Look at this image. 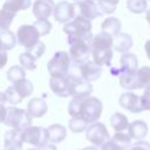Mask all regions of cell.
Returning a JSON list of instances; mask_svg holds the SVG:
<instances>
[{"instance_id":"cell-32","label":"cell","mask_w":150,"mask_h":150,"mask_svg":"<svg viewBox=\"0 0 150 150\" xmlns=\"http://www.w3.org/2000/svg\"><path fill=\"white\" fill-rule=\"evenodd\" d=\"M121 150H128L131 145V138L128 134L122 132H115V135L110 138Z\"/></svg>"},{"instance_id":"cell-13","label":"cell","mask_w":150,"mask_h":150,"mask_svg":"<svg viewBox=\"0 0 150 150\" xmlns=\"http://www.w3.org/2000/svg\"><path fill=\"white\" fill-rule=\"evenodd\" d=\"M118 103L120 105L132 112V114H138V112H142L144 109H143V105H142V100H141V96L134 94L132 91H125L123 93L120 98H118Z\"/></svg>"},{"instance_id":"cell-42","label":"cell","mask_w":150,"mask_h":150,"mask_svg":"<svg viewBox=\"0 0 150 150\" xmlns=\"http://www.w3.org/2000/svg\"><path fill=\"white\" fill-rule=\"evenodd\" d=\"M128 150H150V143L146 141H136L134 144L130 145Z\"/></svg>"},{"instance_id":"cell-44","label":"cell","mask_w":150,"mask_h":150,"mask_svg":"<svg viewBox=\"0 0 150 150\" xmlns=\"http://www.w3.org/2000/svg\"><path fill=\"white\" fill-rule=\"evenodd\" d=\"M8 61V55H7V50L1 49L0 50V69H2Z\"/></svg>"},{"instance_id":"cell-50","label":"cell","mask_w":150,"mask_h":150,"mask_svg":"<svg viewBox=\"0 0 150 150\" xmlns=\"http://www.w3.org/2000/svg\"><path fill=\"white\" fill-rule=\"evenodd\" d=\"M82 150H97V148H96V146H86V148L82 149Z\"/></svg>"},{"instance_id":"cell-25","label":"cell","mask_w":150,"mask_h":150,"mask_svg":"<svg viewBox=\"0 0 150 150\" xmlns=\"http://www.w3.org/2000/svg\"><path fill=\"white\" fill-rule=\"evenodd\" d=\"M121 27H122L121 21L115 16H109V18L104 19L101 25L102 32H105V33L110 34L111 36H115L118 33H121Z\"/></svg>"},{"instance_id":"cell-52","label":"cell","mask_w":150,"mask_h":150,"mask_svg":"<svg viewBox=\"0 0 150 150\" xmlns=\"http://www.w3.org/2000/svg\"><path fill=\"white\" fill-rule=\"evenodd\" d=\"M1 49H4V48H2V45H1V42H0V50H1Z\"/></svg>"},{"instance_id":"cell-51","label":"cell","mask_w":150,"mask_h":150,"mask_svg":"<svg viewBox=\"0 0 150 150\" xmlns=\"http://www.w3.org/2000/svg\"><path fill=\"white\" fill-rule=\"evenodd\" d=\"M28 150H41V149H39V148H30V149H28Z\"/></svg>"},{"instance_id":"cell-20","label":"cell","mask_w":150,"mask_h":150,"mask_svg":"<svg viewBox=\"0 0 150 150\" xmlns=\"http://www.w3.org/2000/svg\"><path fill=\"white\" fill-rule=\"evenodd\" d=\"M148 125L142 120H136L131 123H129L128 127V135L131 139L135 141H142L148 135Z\"/></svg>"},{"instance_id":"cell-26","label":"cell","mask_w":150,"mask_h":150,"mask_svg":"<svg viewBox=\"0 0 150 150\" xmlns=\"http://www.w3.org/2000/svg\"><path fill=\"white\" fill-rule=\"evenodd\" d=\"M110 124L116 132H122L124 130H128L129 121L128 117L122 112H114L110 116Z\"/></svg>"},{"instance_id":"cell-34","label":"cell","mask_w":150,"mask_h":150,"mask_svg":"<svg viewBox=\"0 0 150 150\" xmlns=\"http://www.w3.org/2000/svg\"><path fill=\"white\" fill-rule=\"evenodd\" d=\"M68 127L74 134H80V132L86 131V129L88 128V123L82 117L76 116V117L70 118V121L68 123Z\"/></svg>"},{"instance_id":"cell-19","label":"cell","mask_w":150,"mask_h":150,"mask_svg":"<svg viewBox=\"0 0 150 150\" xmlns=\"http://www.w3.org/2000/svg\"><path fill=\"white\" fill-rule=\"evenodd\" d=\"M23 139L21 136V131L11 129L5 134V143L4 150H22Z\"/></svg>"},{"instance_id":"cell-49","label":"cell","mask_w":150,"mask_h":150,"mask_svg":"<svg viewBox=\"0 0 150 150\" xmlns=\"http://www.w3.org/2000/svg\"><path fill=\"white\" fill-rule=\"evenodd\" d=\"M145 19H146L148 23L150 25V8H149V9H146V13H145Z\"/></svg>"},{"instance_id":"cell-17","label":"cell","mask_w":150,"mask_h":150,"mask_svg":"<svg viewBox=\"0 0 150 150\" xmlns=\"http://www.w3.org/2000/svg\"><path fill=\"white\" fill-rule=\"evenodd\" d=\"M54 0H35L33 4V14L36 19H48L54 11Z\"/></svg>"},{"instance_id":"cell-2","label":"cell","mask_w":150,"mask_h":150,"mask_svg":"<svg viewBox=\"0 0 150 150\" xmlns=\"http://www.w3.org/2000/svg\"><path fill=\"white\" fill-rule=\"evenodd\" d=\"M118 79H120L121 87L129 91L143 89L150 82V67L148 66L141 67L135 73L120 75Z\"/></svg>"},{"instance_id":"cell-24","label":"cell","mask_w":150,"mask_h":150,"mask_svg":"<svg viewBox=\"0 0 150 150\" xmlns=\"http://www.w3.org/2000/svg\"><path fill=\"white\" fill-rule=\"evenodd\" d=\"M47 132H48V141L52 142L53 144L61 143L62 141L66 139V136H67L66 127H63L62 124H52V125H49L47 128Z\"/></svg>"},{"instance_id":"cell-12","label":"cell","mask_w":150,"mask_h":150,"mask_svg":"<svg viewBox=\"0 0 150 150\" xmlns=\"http://www.w3.org/2000/svg\"><path fill=\"white\" fill-rule=\"evenodd\" d=\"M138 69V60L132 53H124L120 59V67H110V74L112 76H120L122 74H131Z\"/></svg>"},{"instance_id":"cell-10","label":"cell","mask_w":150,"mask_h":150,"mask_svg":"<svg viewBox=\"0 0 150 150\" xmlns=\"http://www.w3.org/2000/svg\"><path fill=\"white\" fill-rule=\"evenodd\" d=\"M86 138L94 144V146H101L103 143H105L110 135L108 132L107 127L101 122H94L88 125L86 129Z\"/></svg>"},{"instance_id":"cell-30","label":"cell","mask_w":150,"mask_h":150,"mask_svg":"<svg viewBox=\"0 0 150 150\" xmlns=\"http://www.w3.org/2000/svg\"><path fill=\"white\" fill-rule=\"evenodd\" d=\"M15 16H16L15 12H12L6 8H1L0 9V30L9 29Z\"/></svg>"},{"instance_id":"cell-23","label":"cell","mask_w":150,"mask_h":150,"mask_svg":"<svg viewBox=\"0 0 150 150\" xmlns=\"http://www.w3.org/2000/svg\"><path fill=\"white\" fill-rule=\"evenodd\" d=\"M114 45V36L105 32L97 33L91 41V48L93 49H110Z\"/></svg>"},{"instance_id":"cell-15","label":"cell","mask_w":150,"mask_h":150,"mask_svg":"<svg viewBox=\"0 0 150 150\" xmlns=\"http://www.w3.org/2000/svg\"><path fill=\"white\" fill-rule=\"evenodd\" d=\"M76 67H77L79 74L89 82H94L98 80L100 76L102 75V67L97 66L93 60H88L81 64H76Z\"/></svg>"},{"instance_id":"cell-33","label":"cell","mask_w":150,"mask_h":150,"mask_svg":"<svg viewBox=\"0 0 150 150\" xmlns=\"http://www.w3.org/2000/svg\"><path fill=\"white\" fill-rule=\"evenodd\" d=\"M6 75H7V80L11 83H14V82L26 77V69H23L21 66H12L7 70Z\"/></svg>"},{"instance_id":"cell-8","label":"cell","mask_w":150,"mask_h":150,"mask_svg":"<svg viewBox=\"0 0 150 150\" xmlns=\"http://www.w3.org/2000/svg\"><path fill=\"white\" fill-rule=\"evenodd\" d=\"M40 33L34 25H22L16 30V42L27 50L40 41Z\"/></svg>"},{"instance_id":"cell-37","label":"cell","mask_w":150,"mask_h":150,"mask_svg":"<svg viewBox=\"0 0 150 150\" xmlns=\"http://www.w3.org/2000/svg\"><path fill=\"white\" fill-rule=\"evenodd\" d=\"M120 0H97V4L103 14H111L116 11Z\"/></svg>"},{"instance_id":"cell-1","label":"cell","mask_w":150,"mask_h":150,"mask_svg":"<svg viewBox=\"0 0 150 150\" xmlns=\"http://www.w3.org/2000/svg\"><path fill=\"white\" fill-rule=\"evenodd\" d=\"M93 38L94 35L91 33H88L86 35H79V36H68L69 56L74 63L81 64L90 60L91 52H93V48H91Z\"/></svg>"},{"instance_id":"cell-5","label":"cell","mask_w":150,"mask_h":150,"mask_svg":"<svg viewBox=\"0 0 150 150\" xmlns=\"http://www.w3.org/2000/svg\"><path fill=\"white\" fill-rule=\"evenodd\" d=\"M70 56L67 52H56L47 62V69L50 76H66L70 69Z\"/></svg>"},{"instance_id":"cell-46","label":"cell","mask_w":150,"mask_h":150,"mask_svg":"<svg viewBox=\"0 0 150 150\" xmlns=\"http://www.w3.org/2000/svg\"><path fill=\"white\" fill-rule=\"evenodd\" d=\"M144 50H145V53H146L148 59L150 60V40H148V41L145 42V45H144Z\"/></svg>"},{"instance_id":"cell-28","label":"cell","mask_w":150,"mask_h":150,"mask_svg":"<svg viewBox=\"0 0 150 150\" xmlns=\"http://www.w3.org/2000/svg\"><path fill=\"white\" fill-rule=\"evenodd\" d=\"M30 5H32V0H6L2 5V8L18 13L20 11L28 9Z\"/></svg>"},{"instance_id":"cell-4","label":"cell","mask_w":150,"mask_h":150,"mask_svg":"<svg viewBox=\"0 0 150 150\" xmlns=\"http://www.w3.org/2000/svg\"><path fill=\"white\" fill-rule=\"evenodd\" d=\"M102 110H103L102 102L95 96H89L81 101L79 116L82 117L88 124H90L98 121V118L102 115Z\"/></svg>"},{"instance_id":"cell-41","label":"cell","mask_w":150,"mask_h":150,"mask_svg":"<svg viewBox=\"0 0 150 150\" xmlns=\"http://www.w3.org/2000/svg\"><path fill=\"white\" fill-rule=\"evenodd\" d=\"M142 100V105L144 110H150V82L149 84L144 88V93L141 96Z\"/></svg>"},{"instance_id":"cell-22","label":"cell","mask_w":150,"mask_h":150,"mask_svg":"<svg viewBox=\"0 0 150 150\" xmlns=\"http://www.w3.org/2000/svg\"><path fill=\"white\" fill-rule=\"evenodd\" d=\"M134 42H132V39L129 34L127 33H118L117 35L114 36V49L118 53H128L129 49L132 47Z\"/></svg>"},{"instance_id":"cell-39","label":"cell","mask_w":150,"mask_h":150,"mask_svg":"<svg viewBox=\"0 0 150 150\" xmlns=\"http://www.w3.org/2000/svg\"><path fill=\"white\" fill-rule=\"evenodd\" d=\"M28 52L38 60V59H40L45 54V52H46V45H45V42L39 41L34 47H32L30 49H28Z\"/></svg>"},{"instance_id":"cell-21","label":"cell","mask_w":150,"mask_h":150,"mask_svg":"<svg viewBox=\"0 0 150 150\" xmlns=\"http://www.w3.org/2000/svg\"><path fill=\"white\" fill-rule=\"evenodd\" d=\"M112 56H114L112 48H110V49H93V52H91L93 61L100 67H102V66L111 67Z\"/></svg>"},{"instance_id":"cell-40","label":"cell","mask_w":150,"mask_h":150,"mask_svg":"<svg viewBox=\"0 0 150 150\" xmlns=\"http://www.w3.org/2000/svg\"><path fill=\"white\" fill-rule=\"evenodd\" d=\"M81 101L82 100H79V98H71V101L69 102L68 104V112L71 117H76L79 116L80 114V104H81Z\"/></svg>"},{"instance_id":"cell-3","label":"cell","mask_w":150,"mask_h":150,"mask_svg":"<svg viewBox=\"0 0 150 150\" xmlns=\"http://www.w3.org/2000/svg\"><path fill=\"white\" fill-rule=\"evenodd\" d=\"M32 118L33 117L28 114L27 110L12 105L7 108V114L4 123L7 127H11L12 129L22 131L29 125H32Z\"/></svg>"},{"instance_id":"cell-6","label":"cell","mask_w":150,"mask_h":150,"mask_svg":"<svg viewBox=\"0 0 150 150\" xmlns=\"http://www.w3.org/2000/svg\"><path fill=\"white\" fill-rule=\"evenodd\" d=\"M67 77L70 82V96L79 100H84L89 97L93 93L91 82L84 80L79 73H68Z\"/></svg>"},{"instance_id":"cell-54","label":"cell","mask_w":150,"mask_h":150,"mask_svg":"<svg viewBox=\"0 0 150 150\" xmlns=\"http://www.w3.org/2000/svg\"><path fill=\"white\" fill-rule=\"evenodd\" d=\"M81 150H82V149H81Z\"/></svg>"},{"instance_id":"cell-11","label":"cell","mask_w":150,"mask_h":150,"mask_svg":"<svg viewBox=\"0 0 150 150\" xmlns=\"http://www.w3.org/2000/svg\"><path fill=\"white\" fill-rule=\"evenodd\" d=\"M74 8H75V15H80V16H83L89 20H94V19L103 15V12L101 11L96 0L75 1Z\"/></svg>"},{"instance_id":"cell-53","label":"cell","mask_w":150,"mask_h":150,"mask_svg":"<svg viewBox=\"0 0 150 150\" xmlns=\"http://www.w3.org/2000/svg\"><path fill=\"white\" fill-rule=\"evenodd\" d=\"M74 1H80V0H74ZM96 1H97V0H96Z\"/></svg>"},{"instance_id":"cell-35","label":"cell","mask_w":150,"mask_h":150,"mask_svg":"<svg viewBox=\"0 0 150 150\" xmlns=\"http://www.w3.org/2000/svg\"><path fill=\"white\" fill-rule=\"evenodd\" d=\"M148 1L146 0H127V8L135 14H141L146 11Z\"/></svg>"},{"instance_id":"cell-47","label":"cell","mask_w":150,"mask_h":150,"mask_svg":"<svg viewBox=\"0 0 150 150\" xmlns=\"http://www.w3.org/2000/svg\"><path fill=\"white\" fill-rule=\"evenodd\" d=\"M41 150H57V149H56V145H54V144L52 143V144H47V145L43 146Z\"/></svg>"},{"instance_id":"cell-36","label":"cell","mask_w":150,"mask_h":150,"mask_svg":"<svg viewBox=\"0 0 150 150\" xmlns=\"http://www.w3.org/2000/svg\"><path fill=\"white\" fill-rule=\"evenodd\" d=\"M4 94H5V97H6V102L9 103V104H12V105H15V104H18V103H21V101L23 100V98L18 94V91L14 89L13 86L8 87V88L4 91Z\"/></svg>"},{"instance_id":"cell-31","label":"cell","mask_w":150,"mask_h":150,"mask_svg":"<svg viewBox=\"0 0 150 150\" xmlns=\"http://www.w3.org/2000/svg\"><path fill=\"white\" fill-rule=\"evenodd\" d=\"M19 62H20V66L26 70H35L36 69V59L28 50L20 54Z\"/></svg>"},{"instance_id":"cell-48","label":"cell","mask_w":150,"mask_h":150,"mask_svg":"<svg viewBox=\"0 0 150 150\" xmlns=\"http://www.w3.org/2000/svg\"><path fill=\"white\" fill-rule=\"evenodd\" d=\"M6 103V97H5V94L0 91V104H5Z\"/></svg>"},{"instance_id":"cell-16","label":"cell","mask_w":150,"mask_h":150,"mask_svg":"<svg viewBox=\"0 0 150 150\" xmlns=\"http://www.w3.org/2000/svg\"><path fill=\"white\" fill-rule=\"evenodd\" d=\"M49 87L56 96H60V97L70 96V82L67 75L66 76H50Z\"/></svg>"},{"instance_id":"cell-9","label":"cell","mask_w":150,"mask_h":150,"mask_svg":"<svg viewBox=\"0 0 150 150\" xmlns=\"http://www.w3.org/2000/svg\"><path fill=\"white\" fill-rule=\"evenodd\" d=\"M91 27H93L91 20L76 15L73 20L63 25L62 30L68 36H79V35H86L88 33H91Z\"/></svg>"},{"instance_id":"cell-18","label":"cell","mask_w":150,"mask_h":150,"mask_svg":"<svg viewBox=\"0 0 150 150\" xmlns=\"http://www.w3.org/2000/svg\"><path fill=\"white\" fill-rule=\"evenodd\" d=\"M43 97H45V95H43ZM43 97H33L28 101L27 111L32 117L40 118L46 115V112L48 110V105Z\"/></svg>"},{"instance_id":"cell-14","label":"cell","mask_w":150,"mask_h":150,"mask_svg":"<svg viewBox=\"0 0 150 150\" xmlns=\"http://www.w3.org/2000/svg\"><path fill=\"white\" fill-rule=\"evenodd\" d=\"M53 16L60 23H66V22L73 20L76 16L75 15L74 4L69 2V1H60V2H57L55 5V7H54Z\"/></svg>"},{"instance_id":"cell-29","label":"cell","mask_w":150,"mask_h":150,"mask_svg":"<svg viewBox=\"0 0 150 150\" xmlns=\"http://www.w3.org/2000/svg\"><path fill=\"white\" fill-rule=\"evenodd\" d=\"M0 42L5 50H11L16 45V36L9 29L0 30Z\"/></svg>"},{"instance_id":"cell-27","label":"cell","mask_w":150,"mask_h":150,"mask_svg":"<svg viewBox=\"0 0 150 150\" xmlns=\"http://www.w3.org/2000/svg\"><path fill=\"white\" fill-rule=\"evenodd\" d=\"M12 86L14 87V89L18 91V94H19L22 98L30 96L32 93H33V90H34L33 83H32L29 80H27L26 77L22 79V80L16 81V82H14V83H12Z\"/></svg>"},{"instance_id":"cell-45","label":"cell","mask_w":150,"mask_h":150,"mask_svg":"<svg viewBox=\"0 0 150 150\" xmlns=\"http://www.w3.org/2000/svg\"><path fill=\"white\" fill-rule=\"evenodd\" d=\"M6 114H7V108L5 107V104H0V123H4L6 118Z\"/></svg>"},{"instance_id":"cell-7","label":"cell","mask_w":150,"mask_h":150,"mask_svg":"<svg viewBox=\"0 0 150 150\" xmlns=\"http://www.w3.org/2000/svg\"><path fill=\"white\" fill-rule=\"evenodd\" d=\"M21 136L23 142L34 145L35 148L42 149L43 146H46L48 144V132L47 129L43 127H34V125H29L28 128H26L25 130L21 131Z\"/></svg>"},{"instance_id":"cell-38","label":"cell","mask_w":150,"mask_h":150,"mask_svg":"<svg viewBox=\"0 0 150 150\" xmlns=\"http://www.w3.org/2000/svg\"><path fill=\"white\" fill-rule=\"evenodd\" d=\"M33 25L36 27L41 36L49 34L52 30V22L48 19H36V21H34Z\"/></svg>"},{"instance_id":"cell-43","label":"cell","mask_w":150,"mask_h":150,"mask_svg":"<svg viewBox=\"0 0 150 150\" xmlns=\"http://www.w3.org/2000/svg\"><path fill=\"white\" fill-rule=\"evenodd\" d=\"M101 150H121V149L109 138L105 143H103V144L101 145Z\"/></svg>"}]
</instances>
